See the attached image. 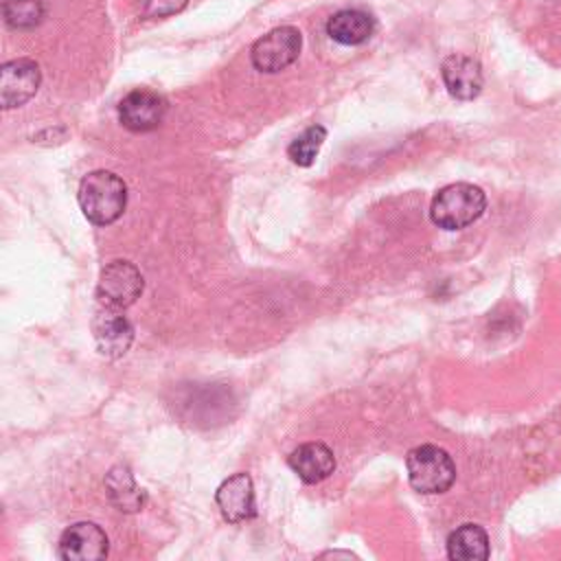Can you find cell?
Instances as JSON below:
<instances>
[{"instance_id":"1","label":"cell","mask_w":561,"mask_h":561,"mask_svg":"<svg viewBox=\"0 0 561 561\" xmlns=\"http://www.w3.org/2000/svg\"><path fill=\"white\" fill-rule=\"evenodd\" d=\"M77 199L88 221L94 226H110L125 213L127 184L116 173L96 169L81 178Z\"/></svg>"},{"instance_id":"2","label":"cell","mask_w":561,"mask_h":561,"mask_svg":"<svg viewBox=\"0 0 561 561\" xmlns=\"http://www.w3.org/2000/svg\"><path fill=\"white\" fill-rule=\"evenodd\" d=\"M484 208L486 195L480 186L469 182H454L434 195L430 217L443 230H460L480 219Z\"/></svg>"},{"instance_id":"3","label":"cell","mask_w":561,"mask_h":561,"mask_svg":"<svg viewBox=\"0 0 561 561\" xmlns=\"http://www.w3.org/2000/svg\"><path fill=\"white\" fill-rule=\"evenodd\" d=\"M405 469L412 489L425 495L445 493L456 480V465L451 456L436 445H419L410 449Z\"/></svg>"},{"instance_id":"4","label":"cell","mask_w":561,"mask_h":561,"mask_svg":"<svg viewBox=\"0 0 561 561\" xmlns=\"http://www.w3.org/2000/svg\"><path fill=\"white\" fill-rule=\"evenodd\" d=\"M302 48V35L296 26H276L259 37L250 48L252 66L259 72H280L291 66Z\"/></svg>"},{"instance_id":"5","label":"cell","mask_w":561,"mask_h":561,"mask_svg":"<svg viewBox=\"0 0 561 561\" xmlns=\"http://www.w3.org/2000/svg\"><path fill=\"white\" fill-rule=\"evenodd\" d=\"M145 278L140 270L129 261H112L101 270L96 283V298L101 305L125 309L142 294Z\"/></svg>"},{"instance_id":"6","label":"cell","mask_w":561,"mask_h":561,"mask_svg":"<svg viewBox=\"0 0 561 561\" xmlns=\"http://www.w3.org/2000/svg\"><path fill=\"white\" fill-rule=\"evenodd\" d=\"M42 83L39 66L28 59H11L0 68V105L2 110H13L31 101Z\"/></svg>"},{"instance_id":"7","label":"cell","mask_w":561,"mask_h":561,"mask_svg":"<svg viewBox=\"0 0 561 561\" xmlns=\"http://www.w3.org/2000/svg\"><path fill=\"white\" fill-rule=\"evenodd\" d=\"M167 116V101L153 90L138 88L127 92L118 103V121L136 134L151 131L162 125Z\"/></svg>"},{"instance_id":"8","label":"cell","mask_w":561,"mask_h":561,"mask_svg":"<svg viewBox=\"0 0 561 561\" xmlns=\"http://www.w3.org/2000/svg\"><path fill=\"white\" fill-rule=\"evenodd\" d=\"M110 552L105 530L94 522H77L68 526L57 543V554L64 561H99Z\"/></svg>"},{"instance_id":"9","label":"cell","mask_w":561,"mask_h":561,"mask_svg":"<svg viewBox=\"0 0 561 561\" xmlns=\"http://www.w3.org/2000/svg\"><path fill=\"white\" fill-rule=\"evenodd\" d=\"M92 333L99 353L107 359L123 357L134 342V329L129 320L121 313V309L107 305L96 309L92 318Z\"/></svg>"},{"instance_id":"10","label":"cell","mask_w":561,"mask_h":561,"mask_svg":"<svg viewBox=\"0 0 561 561\" xmlns=\"http://www.w3.org/2000/svg\"><path fill=\"white\" fill-rule=\"evenodd\" d=\"M215 502L228 524H241L252 519L256 515L252 478L248 473H232L217 486Z\"/></svg>"},{"instance_id":"11","label":"cell","mask_w":561,"mask_h":561,"mask_svg":"<svg viewBox=\"0 0 561 561\" xmlns=\"http://www.w3.org/2000/svg\"><path fill=\"white\" fill-rule=\"evenodd\" d=\"M447 92L458 101H471L482 92V66L467 55H449L440 66Z\"/></svg>"},{"instance_id":"12","label":"cell","mask_w":561,"mask_h":561,"mask_svg":"<svg viewBox=\"0 0 561 561\" xmlns=\"http://www.w3.org/2000/svg\"><path fill=\"white\" fill-rule=\"evenodd\" d=\"M287 465L291 471L305 482V484H318L324 478H329L335 469V456L324 443H302L298 445L289 458Z\"/></svg>"},{"instance_id":"13","label":"cell","mask_w":561,"mask_h":561,"mask_svg":"<svg viewBox=\"0 0 561 561\" xmlns=\"http://www.w3.org/2000/svg\"><path fill=\"white\" fill-rule=\"evenodd\" d=\"M375 33V18L362 9H342L327 20V35L344 46L364 44Z\"/></svg>"},{"instance_id":"14","label":"cell","mask_w":561,"mask_h":561,"mask_svg":"<svg viewBox=\"0 0 561 561\" xmlns=\"http://www.w3.org/2000/svg\"><path fill=\"white\" fill-rule=\"evenodd\" d=\"M105 491L110 502L123 513H138L147 502L145 491L136 484L129 467L125 465H116L107 471Z\"/></svg>"},{"instance_id":"15","label":"cell","mask_w":561,"mask_h":561,"mask_svg":"<svg viewBox=\"0 0 561 561\" xmlns=\"http://www.w3.org/2000/svg\"><path fill=\"white\" fill-rule=\"evenodd\" d=\"M447 557L454 561H484L489 557V535L482 526L462 524L447 537Z\"/></svg>"},{"instance_id":"16","label":"cell","mask_w":561,"mask_h":561,"mask_svg":"<svg viewBox=\"0 0 561 561\" xmlns=\"http://www.w3.org/2000/svg\"><path fill=\"white\" fill-rule=\"evenodd\" d=\"M2 18L13 31H33L44 22L46 4L44 0H4Z\"/></svg>"},{"instance_id":"17","label":"cell","mask_w":561,"mask_h":561,"mask_svg":"<svg viewBox=\"0 0 561 561\" xmlns=\"http://www.w3.org/2000/svg\"><path fill=\"white\" fill-rule=\"evenodd\" d=\"M327 138V129L322 125L307 127L298 138H294L287 147V156L298 167H311L322 142Z\"/></svg>"},{"instance_id":"18","label":"cell","mask_w":561,"mask_h":561,"mask_svg":"<svg viewBox=\"0 0 561 561\" xmlns=\"http://www.w3.org/2000/svg\"><path fill=\"white\" fill-rule=\"evenodd\" d=\"M188 0H145V18H169L180 13Z\"/></svg>"}]
</instances>
